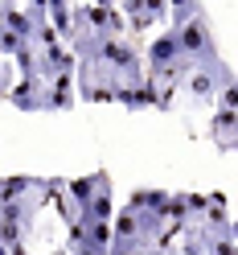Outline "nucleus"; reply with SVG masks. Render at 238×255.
Wrapping results in <instances>:
<instances>
[{"mask_svg": "<svg viewBox=\"0 0 238 255\" xmlns=\"http://www.w3.org/2000/svg\"><path fill=\"white\" fill-rule=\"evenodd\" d=\"M0 99H8L17 111H45V78L21 74L8 91H0Z\"/></svg>", "mask_w": 238, "mask_h": 255, "instance_id": "obj_2", "label": "nucleus"}, {"mask_svg": "<svg viewBox=\"0 0 238 255\" xmlns=\"http://www.w3.org/2000/svg\"><path fill=\"white\" fill-rule=\"evenodd\" d=\"M156 247H111L107 255H152Z\"/></svg>", "mask_w": 238, "mask_h": 255, "instance_id": "obj_10", "label": "nucleus"}, {"mask_svg": "<svg viewBox=\"0 0 238 255\" xmlns=\"http://www.w3.org/2000/svg\"><path fill=\"white\" fill-rule=\"evenodd\" d=\"M164 202H168V189H136L132 210H160L164 214Z\"/></svg>", "mask_w": 238, "mask_h": 255, "instance_id": "obj_7", "label": "nucleus"}, {"mask_svg": "<svg viewBox=\"0 0 238 255\" xmlns=\"http://www.w3.org/2000/svg\"><path fill=\"white\" fill-rule=\"evenodd\" d=\"M172 33H177L181 54L193 62V66H205V70L222 66L218 45H214V33H210V21H205V8H201V12H193V17H185L181 25H172Z\"/></svg>", "mask_w": 238, "mask_h": 255, "instance_id": "obj_1", "label": "nucleus"}, {"mask_svg": "<svg viewBox=\"0 0 238 255\" xmlns=\"http://www.w3.org/2000/svg\"><path fill=\"white\" fill-rule=\"evenodd\" d=\"M103 177H107V169L90 173V177H74V181H66V194L74 198V206H78V210H86V202L94 198V185H99Z\"/></svg>", "mask_w": 238, "mask_h": 255, "instance_id": "obj_4", "label": "nucleus"}, {"mask_svg": "<svg viewBox=\"0 0 238 255\" xmlns=\"http://www.w3.org/2000/svg\"><path fill=\"white\" fill-rule=\"evenodd\" d=\"M37 194V177H0V206Z\"/></svg>", "mask_w": 238, "mask_h": 255, "instance_id": "obj_5", "label": "nucleus"}, {"mask_svg": "<svg viewBox=\"0 0 238 255\" xmlns=\"http://www.w3.org/2000/svg\"><path fill=\"white\" fill-rule=\"evenodd\" d=\"M152 255H164V251H160V247H156V251H152Z\"/></svg>", "mask_w": 238, "mask_h": 255, "instance_id": "obj_11", "label": "nucleus"}, {"mask_svg": "<svg viewBox=\"0 0 238 255\" xmlns=\"http://www.w3.org/2000/svg\"><path fill=\"white\" fill-rule=\"evenodd\" d=\"M74 255H107V251H99V247H90L86 239H78V235H74Z\"/></svg>", "mask_w": 238, "mask_h": 255, "instance_id": "obj_9", "label": "nucleus"}, {"mask_svg": "<svg viewBox=\"0 0 238 255\" xmlns=\"http://www.w3.org/2000/svg\"><path fill=\"white\" fill-rule=\"evenodd\" d=\"M74 99H78L74 74H54L50 83H45V111H70Z\"/></svg>", "mask_w": 238, "mask_h": 255, "instance_id": "obj_3", "label": "nucleus"}, {"mask_svg": "<svg viewBox=\"0 0 238 255\" xmlns=\"http://www.w3.org/2000/svg\"><path fill=\"white\" fill-rule=\"evenodd\" d=\"M210 136H214V140H218V144L226 148V152L234 148V107H222L218 116H214V124H210Z\"/></svg>", "mask_w": 238, "mask_h": 255, "instance_id": "obj_6", "label": "nucleus"}, {"mask_svg": "<svg viewBox=\"0 0 238 255\" xmlns=\"http://www.w3.org/2000/svg\"><path fill=\"white\" fill-rule=\"evenodd\" d=\"M181 255H210V243H205V235H189Z\"/></svg>", "mask_w": 238, "mask_h": 255, "instance_id": "obj_8", "label": "nucleus"}]
</instances>
